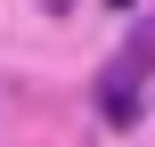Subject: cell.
I'll return each instance as SVG.
<instances>
[{"label":"cell","mask_w":155,"mask_h":147,"mask_svg":"<svg viewBox=\"0 0 155 147\" xmlns=\"http://www.w3.org/2000/svg\"><path fill=\"white\" fill-rule=\"evenodd\" d=\"M114 8H131V0H114Z\"/></svg>","instance_id":"obj_1"}]
</instances>
